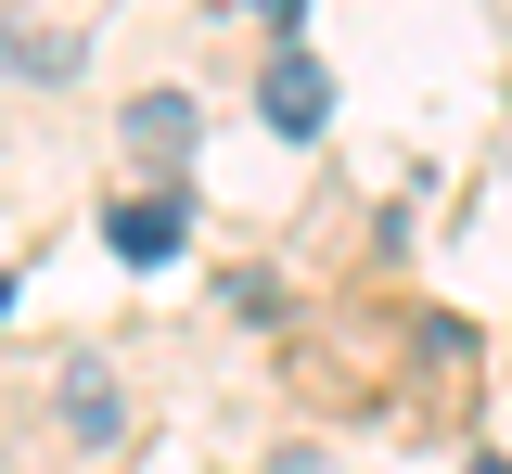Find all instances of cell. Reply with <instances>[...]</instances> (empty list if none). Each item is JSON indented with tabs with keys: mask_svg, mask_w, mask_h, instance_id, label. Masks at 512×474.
Here are the masks:
<instances>
[{
	"mask_svg": "<svg viewBox=\"0 0 512 474\" xmlns=\"http://www.w3.org/2000/svg\"><path fill=\"white\" fill-rule=\"evenodd\" d=\"M269 474H333V462H320V449H282V462H269Z\"/></svg>",
	"mask_w": 512,
	"mask_h": 474,
	"instance_id": "cell-6",
	"label": "cell"
},
{
	"mask_svg": "<svg viewBox=\"0 0 512 474\" xmlns=\"http://www.w3.org/2000/svg\"><path fill=\"white\" fill-rule=\"evenodd\" d=\"M474 474H512V462H474Z\"/></svg>",
	"mask_w": 512,
	"mask_h": 474,
	"instance_id": "cell-8",
	"label": "cell"
},
{
	"mask_svg": "<svg viewBox=\"0 0 512 474\" xmlns=\"http://www.w3.org/2000/svg\"><path fill=\"white\" fill-rule=\"evenodd\" d=\"M103 231H116V257H128V270H167V257H180V231H192V205H180V193H128Z\"/></svg>",
	"mask_w": 512,
	"mask_h": 474,
	"instance_id": "cell-2",
	"label": "cell"
},
{
	"mask_svg": "<svg viewBox=\"0 0 512 474\" xmlns=\"http://www.w3.org/2000/svg\"><path fill=\"white\" fill-rule=\"evenodd\" d=\"M77 65H90V39H77V26H39V13H13V0H0V77H26V90H64Z\"/></svg>",
	"mask_w": 512,
	"mask_h": 474,
	"instance_id": "cell-1",
	"label": "cell"
},
{
	"mask_svg": "<svg viewBox=\"0 0 512 474\" xmlns=\"http://www.w3.org/2000/svg\"><path fill=\"white\" fill-rule=\"evenodd\" d=\"M64 423H77V436H116V423H128V398L103 385V372H64Z\"/></svg>",
	"mask_w": 512,
	"mask_h": 474,
	"instance_id": "cell-5",
	"label": "cell"
},
{
	"mask_svg": "<svg viewBox=\"0 0 512 474\" xmlns=\"http://www.w3.org/2000/svg\"><path fill=\"white\" fill-rule=\"evenodd\" d=\"M256 103H269V129H282V141H308L320 116H333V77H320L308 52H269V77H256Z\"/></svg>",
	"mask_w": 512,
	"mask_h": 474,
	"instance_id": "cell-3",
	"label": "cell"
},
{
	"mask_svg": "<svg viewBox=\"0 0 512 474\" xmlns=\"http://www.w3.org/2000/svg\"><path fill=\"white\" fill-rule=\"evenodd\" d=\"M128 154H141V167H180L192 154V90H141V103H128Z\"/></svg>",
	"mask_w": 512,
	"mask_h": 474,
	"instance_id": "cell-4",
	"label": "cell"
},
{
	"mask_svg": "<svg viewBox=\"0 0 512 474\" xmlns=\"http://www.w3.org/2000/svg\"><path fill=\"white\" fill-rule=\"evenodd\" d=\"M256 13H269V26H295V13H308V0H256Z\"/></svg>",
	"mask_w": 512,
	"mask_h": 474,
	"instance_id": "cell-7",
	"label": "cell"
}]
</instances>
